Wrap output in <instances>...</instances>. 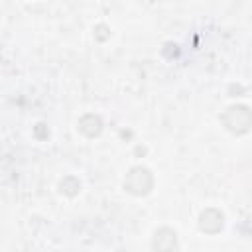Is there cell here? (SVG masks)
Masks as SVG:
<instances>
[{"instance_id": "cell-3", "label": "cell", "mask_w": 252, "mask_h": 252, "mask_svg": "<svg viewBox=\"0 0 252 252\" xmlns=\"http://www.w3.org/2000/svg\"><path fill=\"white\" fill-rule=\"evenodd\" d=\"M222 226H224V215L219 209L209 207L199 215V228L205 234H217L222 230Z\"/></svg>"}, {"instance_id": "cell-8", "label": "cell", "mask_w": 252, "mask_h": 252, "mask_svg": "<svg viewBox=\"0 0 252 252\" xmlns=\"http://www.w3.org/2000/svg\"><path fill=\"white\" fill-rule=\"evenodd\" d=\"M33 134H35V138H39V140H43V138H47L49 136V130H47V126L45 124H37L35 128H33Z\"/></svg>"}, {"instance_id": "cell-5", "label": "cell", "mask_w": 252, "mask_h": 252, "mask_svg": "<svg viewBox=\"0 0 252 252\" xmlns=\"http://www.w3.org/2000/svg\"><path fill=\"white\" fill-rule=\"evenodd\" d=\"M77 126H79V132L85 134L87 138H96L102 132V120L98 114H93V112L81 116Z\"/></svg>"}, {"instance_id": "cell-6", "label": "cell", "mask_w": 252, "mask_h": 252, "mask_svg": "<svg viewBox=\"0 0 252 252\" xmlns=\"http://www.w3.org/2000/svg\"><path fill=\"white\" fill-rule=\"evenodd\" d=\"M59 191L67 197H75L79 191H81V181L75 177V175H67L59 181Z\"/></svg>"}, {"instance_id": "cell-7", "label": "cell", "mask_w": 252, "mask_h": 252, "mask_svg": "<svg viewBox=\"0 0 252 252\" xmlns=\"http://www.w3.org/2000/svg\"><path fill=\"white\" fill-rule=\"evenodd\" d=\"M94 37H96L98 41H104V39H108V37H110V30H108V26H104V24H98V26H94Z\"/></svg>"}, {"instance_id": "cell-4", "label": "cell", "mask_w": 252, "mask_h": 252, "mask_svg": "<svg viewBox=\"0 0 252 252\" xmlns=\"http://www.w3.org/2000/svg\"><path fill=\"white\" fill-rule=\"evenodd\" d=\"M152 246H154L156 252H173L177 248V234H175V230H171L167 226L158 228L154 232Z\"/></svg>"}, {"instance_id": "cell-2", "label": "cell", "mask_w": 252, "mask_h": 252, "mask_svg": "<svg viewBox=\"0 0 252 252\" xmlns=\"http://www.w3.org/2000/svg\"><path fill=\"white\" fill-rule=\"evenodd\" d=\"M124 189L136 197H144L154 189V175L144 165H134L124 177Z\"/></svg>"}, {"instance_id": "cell-1", "label": "cell", "mask_w": 252, "mask_h": 252, "mask_svg": "<svg viewBox=\"0 0 252 252\" xmlns=\"http://www.w3.org/2000/svg\"><path fill=\"white\" fill-rule=\"evenodd\" d=\"M220 122L224 124V128L230 134L242 136L252 126V112L246 104H232L220 114Z\"/></svg>"}]
</instances>
